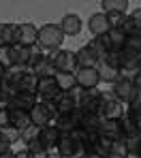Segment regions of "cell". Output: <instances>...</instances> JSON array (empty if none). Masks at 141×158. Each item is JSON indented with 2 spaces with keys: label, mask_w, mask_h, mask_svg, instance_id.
Instances as JSON below:
<instances>
[{
  "label": "cell",
  "mask_w": 141,
  "mask_h": 158,
  "mask_svg": "<svg viewBox=\"0 0 141 158\" xmlns=\"http://www.w3.org/2000/svg\"><path fill=\"white\" fill-rule=\"evenodd\" d=\"M11 101H13V94L0 90V109H11Z\"/></svg>",
  "instance_id": "8d00e7d4"
},
{
  "label": "cell",
  "mask_w": 141,
  "mask_h": 158,
  "mask_svg": "<svg viewBox=\"0 0 141 158\" xmlns=\"http://www.w3.org/2000/svg\"><path fill=\"white\" fill-rule=\"evenodd\" d=\"M2 45H15V24L0 22V47Z\"/></svg>",
  "instance_id": "603a6c76"
},
{
  "label": "cell",
  "mask_w": 141,
  "mask_h": 158,
  "mask_svg": "<svg viewBox=\"0 0 141 158\" xmlns=\"http://www.w3.org/2000/svg\"><path fill=\"white\" fill-rule=\"evenodd\" d=\"M139 158H141V152H139Z\"/></svg>",
  "instance_id": "681fc988"
},
{
  "label": "cell",
  "mask_w": 141,
  "mask_h": 158,
  "mask_svg": "<svg viewBox=\"0 0 141 158\" xmlns=\"http://www.w3.org/2000/svg\"><path fill=\"white\" fill-rule=\"evenodd\" d=\"M15 158H30V152L24 148V150H19V152H15Z\"/></svg>",
  "instance_id": "7bdbcfd3"
},
{
  "label": "cell",
  "mask_w": 141,
  "mask_h": 158,
  "mask_svg": "<svg viewBox=\"0 0 141 158\" xmlns=\"http://www.w3.org/2000/svg\"><path fill=\"white\" fill-rule=\"evenodd\" d=\"M98 135H101V137H107V139H111V141L126 139L120 120H103V124H101V128H98Z\"/></svg>",
  "instance_id": "7c38bea8"
},
{
  "label": "cell",
  "mask_w": 141,
  "mask_h": 158,
  "mask_svg": "<svg viewBox=\"0 0 141 158\" xmlns=\"http://www.w3.org/2000/svg\"><path fill=\"white\" fill-rule=\"evenodd\" d=\"M111 94L120 101V103L128 105V103L137 96V88H135V83H133V77L120 75V79H118L115 83H111Z\"/></svg>",
  "instance_id": "277c9868"
},
{
  "label": "cell",
  "mask_w": 141,
  "mask_h": 158,
  "mask_svg": "<svg viewBox=\"0 0 141 158\" xmlns=\"http://www.w3.org/2000/svg\"><path fill=\"white\" fill-rule=\"evenodd\" d=\"M128 0H103L101 2V13L109 15V13H126L128 11Z\"/></svg>",
  "instance_id": "7402d4cb"
},
{
  "label": "cell",
  "mask_w": 141,
  "mask_h": 158,
  "mask_svg": "<svg viewBox=\"0 0 141 158\" xmlns=\"http://www.w3.org/2000/svg\"><path fill=\"white\" fill-rule=\"evenodd\" d=\"M88 30L92 32V36H103V34H107L111 28H109V22H107V15L105 13H94V15H90V19H88Z\"/></svg>",
  "instance_id": "9a60e30c"
},
{
  "label": "cell",
  "mask_w": 141,
  "mask_h": 158,
  "mask_svg": "<svg viewBox=\"0 0 141 158\" xmlns=\"http://www.w3.org/2000/svg\"><path fill=\"white\" fill-rule=\"evenodd\" d=\"M60 28H62L64 36H77L81 32V28H84V22H81V17L77 13H66L62 17V22H60Z\"/></svg>",
  "instance_id": "5bb4252c"
},
{
  "label": "cell",
  "mask_w": 141,
  "mask_h": 158,
  "mask_svg": "<svg viewBox=\"0 0 141 158\" xmlns=\"http://www.w3.org/2000/svg\"><path fill=\"white\" fill-rule=\"evenodd\" d=\"M54 77H56V81H58V85H60L62 92H73V90L77 88L75 73H56Z\"/></svg>",
  "instance_id": "484cf974"
},
{
  "label": "cell",
  "mask_w": 141,
  "mask_h": 158,
  "mask_svg": "<svg viewBox=\"0 0 141 158\" xmlns=\"http://www.w3.org/2000/svg\"><path fill=\"white\" fill-rule=\"evenodd\" d=\"M60 139H62V132L58 131L54 124L43 126V128H41V132H39V141H41V143H43L47 150H58Z\"/></svg>",
  "instance_id": "4fadbf2b"
},
{
  "label": "cell",
  "mask_w": 141,
  "mask_h": 158,
  "mask_svg": "<svg viewBox=\"0 0 141 158\" xmlns=\"http://www.w3.org/2000/svg\"><path fill=\"white\" fill-rule=\"evenodd\" d=\"M62 135H71L75 128H79V109L73 113H58L52 122Z\"/></svg>",
  "instance_id": "9c48e42d"
},
{
  "label": "cell",
  "mask_w": 141,
  "mask_h": 158,
  "mask_svg": "<svg viewBox=\"0 0 141 158\" xmlns=\"http://www.w3.org/2000/svg\"><path fill=\"white\" fill-rule=\"evenodd\" d=\"M139 131H141V124H139Z\"/></svg>",
  "instance_id": "c3c4849f"
},
{
  "label": "cell",
  "mask_w": 141,
  "mask_h": 158,
  "mask_svg": "<svg viewBox=\"0 0 141 158\" xmlns=\"http://www.w3.org/2000/svg\"><path fill=\"white\" fill-rule=\"evenodd\" d=\"M47 158H64L58 150H49V154H47Z\"/></svg>",
  "instance_id": "ee69618b"
},
{
  "label": "cell",
  "mask_w": 141,
  "mask_h": 158,
  "mask_svg": "<svg viewBox=\"0 0 141 158\" xmlns=\"http://www.w3.org/2000/svg\"><path fill=\"white\" fill-rule=\"evenodd\" d=\"M107 41H109V52L120 53L126 47V34L122 30H109L107 32Z\"/></svg>",
  "instance_id": "44dd1931"
},
{
  "label": "cell",
  "mask_w": 141,
  "mask_h": 158,
  "mask_svg": "<svg viewBox=\"0 0 141 158\" xmlns=\"http://www.w3.org/2000/svg\"><path fill=\"white\" fill-rule=\"evenodd\" d=\"M6 126H11V113H9V109H0V131Z\"/></svg>",
  "instance_id": "f35d334b"
},
{
  "label": "cell",
  "mask_w": 141,
  "mask_h": 158,
  "mask_svg": "<svg viewBox=\"0 0 141 158\" xmlns=\"http://www.w3.org/2000/svg\"><path fill=\"white\" fill-rule=\"evenodd\" d=\"M126 49H133V52L141 53V32H135V34L126 36Z\"/></svg>",
  "instance_id": "e575fe53"
},
{
  "label": "cell",
  "mask_w": 141,
  "mask_h": 158,
  "mask_svg": "<svg viewBox=\"0 0 141 158\" xmlns=\"http://www.w3.org/2000/svg\"><path fill=\"white\" fill-rule=\"evenodd\" d=\"M96 71H98V75H101V81H105V83H115L118 79H120V69L111 64V62H107V60H101L98 62V66H96Z\"/></svg>",
  "instance_id": "e0dca14e"
},
{
  "label": "cell",
  "mask_w": 141,
  "mask_h": 158,
  "mask_svg": "<svg viewBox=\"0 0 141 158\" xmlns=\"http://www.w3.org/2000/svg\"><path fill=\"white\" fill-rule=\"evenodd\" d=\"M15 53H17V64L22 66H28L30 58H32V47H22V45H13Z\"/></svg>",
  "instance_id": "d6a6232c"
},
{
  "label": "cell",
  "mask_w": 141,
  "mask_h": 158,
  "mask_svg": "<svg viewBox=\"0 0 141 158\" xmlns=\"http://www.w3.org/2000/svg\"><path fill=\"white\" fill-rule=\"evenodd\" d=\"M75 56H77V69H96L98 62H101V60L90 52L85 45H84V47H79V49L75 52Z\"/></svg>",
  "instance_id": "ffe728a7"
},
{
  "label": "cell",
  "mask_w": 141,
  "mask_h": 158,
  "mask_svg": "<svg viewBox=\"0 0 141 158\" xmlns=\"http://www.w3.org/2000/svg\"><path fill=\"white\" fill-rule=\"evenodd\" d=\"M111 139H107V137H98V141L92 145V154H96L98 158H107L111 154Z\"/></svg>",
  "instance_id": "4316f807"
},
{
  "label": "cell",
  "mask_w": 141,
  "mask_h": 158,
  "mask_svg": "<svg viewBox=\"0 0 141 158\" xmlns=\"http://www.w3.org/2000/svg\"><path fill=\"white\" fill-rule=\"evenodd\" d=\"M126 115H128L131 120H135L137 126L141 124V92H137V96L126 105Z\"/></svg>",
  "instance_id": "83f0119b"
},
{
  "label": "cell",
  "mask_w": 141,
  "mask_h": 158,
  "mask_svg": "<svg viewBox=\"0 0 141 158\" xmlns=\"http://www.w3.org/2000/svg\"><path fill=\"white\" fill-rule=\"evenodd\" d=\"M0 64L4 69H11V66L17 64V53H15L13 45H2L0 47Z\"/></svg>",
  "instance_id": "cb8c5ba5"
},
{
  "label": "cell",
  "mask_w": 141,
  "mask_h": 158,
  "mask_svg": "<svg viewBox=\"0 0 141 158\" xmlns=\"http://www.w3.org/2000/svg\"><path fill=\"white\" fill-rule=\"evenodd\" d=\"M39 43V28L32 22H19L15 24V45L32 47Z\"/></svg>",
  "instance_id": "5b68a950"
},
{
  "label": "cell",
  "mask_w": 141,
  "mask_h": 158,
  "mask_svg": "<svg viewBox=\"0 0 141 158\" xmlns=\"http://www.w3.org/2000/svg\"><path fill=\"white\" fill-rule=\"evenodd\" d=\"M49 105L56 109V115L58 113H73V111H77V101H75L73 92H60Z\"/></svg>",
  "instance_id": "8fae6325"
},
{
  "label": "cell",
  "mask_w": 141,
  "mask_h": 158,
  "mask_svg": "<svg viewBox=\"0 0 141 158\" xmlns=\"http://www.w3.org/2000/svg\"><path fill=\"white\" fill-rule=\"evenodd\" d=\"M30 152V158H47V154H49V150L41 143V141H34V143H30L28 148H26Z\"/></svg>",
  "instance_id": "4dcf8cb0"
},
{
  "label": "cell",
  "mask_w": 141,
  "mask_h": 158,
  "mask_svg": "<svg viewBox=\"0 0 141 158\" xmlns=\"http://www.w3.org/2000/svg\"><path fill=\"white\" fill-rule=\"evenodd\" d=\"M39 132H41V128L39 126H34V124H30L26 131L22 132V137H19V141L28 148L30 143H34V141H39Z\"/></svg>",
  "instance_id": "f546056e"
},
{
  "label": "cell",
  "mask_w": 141,
  "mask_h": 158,
  "mask_svg": "<svg viewBox=\"0 0 141 158\" xmlns=\"http://www.w3.org/2000/svg\"><path fill=\"white\" fill-rule=\"evenodd\" d=\"M9 113H11V126H15L19 132H24L30 124H32V120H30V111L17 109V107H11Z\"/></svg>",
  "instance_id": "d6986e66"
},
{
  "label": "cell",
  "mask_w": 141,
  "mask_h": 158,
  "mask_svg": "<svg viewBox=\"0 0 141 158\" xmlns=\"http://www.w3.org/2000/svg\"><path fill=\"white\" fill-rule=\"evenodd\" d=\"M36 83H39V77L34 73H26L24 77L19 79L17 88H15V94L17 92H34L36 94Z\"/></svg>",
  "instance_id": "d4e9b609"
},
{
  "label": "cell",
  "mask_w": 141,
  "mask_h": 158,
  "mask_svg": "<svg viewBox=\"0 0 141 158\" xmlns=\"http://www.w3.org/2000/svg\"><path fill=\"white\" fill-rule=\"evenodd\" d=\"M54 118H56V109L49 105V103H43V101H39L36 105L32 107V111H30V120H32V124L39 126V128L52 124Z\"/></svg>",
  "instance_id": "52a82bcc"
},
{
  "label": "cell",
  "mask_w": 141,
  "mask_h": 158,
  "mask_svg": "<svg viewBox=\"0 0 141 158\" xmlns=\"http://www.w3.org/2000/svg\"><path fill=\"white\" fill-rule=\"evenodd\" d=\"M62 41H64V32H62L60 24H43L39 28V45L47 53L60 49Z\"/></svg>",
  "instance_id": "6da1fadb"
},
{
  "label": "cell",
  "mask_w": 141,
  "mask_h": 158,
  "mask_svg": "<svg viewBox=\"0 0 141 158\" xmlns=\"http://www.w3.org/2000/svg\"><path fill=\"white\" fill-rule=\"evenodd\" d=\"M2 135L11 141V145H13V143H17V141H19V137H22V132L17 131L15 126H6V128H2Z\"/></svg>",
  "instance_id": "d590c367"
},
{
  "label": "cell",
  "mask_w": 141,
  "mask_h": 158,
  "mask_svg": "<svg viewBox=\"0 0 141 158\" xmlns=\"http://www.w3.org/2000/svg\"><path fill=\"white\" fill-rule=\"evenodd\" d=\"M107 22L111 30H122V24L126 22V13H109L107 15Z\"/></svg>",
  "instance_id": "836d02e7"
},
{
  "label": "cell",
  "mask_w": 141,
  "mask_h": 158,
  "mask_svg": "<svg viewBox=\"0 0 141 158\" xmlns=\"http://www.w3.org/2000/svg\"><path fill=\"white\" fill-rule=\"evenodd\" d=\"M0 158H15V152H13V150H6V152L0 154Z\"/></svg>",
  "instance_id": "f6af8a7d"
},
{
  "label": "cell",
  "mask_w": 141,
  "mask_h": 158,
  "mask_svg": "<svg viewBox=\"0 0 141 158\" xmlns=\"http://www.w3.org/2000/svg\"><path fill=\"white\" fill-rule=\"evenodd\" d=\"M6 150H11V141L2 135V131H0V154L2 152H6Z\"/></svg>",
  "instance_id": "60d3db41"
},
{
  "label": "cell",
  "mask_w": 141,
  "mask_h": 158,
  "mask_svg": "<svg viewBox=\"0 0 141 158\" xmlns=\"http://www.w3.org/2000/svg\"><path fill=\"white\" fill-rule=\"evenodd\" d=\"M133 83H135V88H137V92H141V69L133 75Z\"/></svg>",
  "instance_id": "b9f144b4"
},
{
  "label": "cell",
  "mask_w": 141,
  "mask_h": 158,
  "mask_svg": "<svg viewBox=\"0 0 141 158\" xmlns=\"http://www.w3.org/2000/svg\"><path fill=\"white\" fill-rule=\"evenodd\" d=\"M75 81H77V88L92 90V88H98L101 75H98L96 69H77L75 71Z\"/></svg>",
  "instance_id": "30bf717a"
},
{
  "label": "cell",
  "mask_w": 141,
  "mask_h": 158,
  "mask_svg": "<svg viewBox=\"0 0 141 158\" xmlns=\"http://www.w3.org/2000/svg\"><path fill=\"white\" fill-rule=\"evenodd\" d=\"M0 90H2V83H0Z\"/></svg>",
  "instance_id": "7dc6e473"
},
{
  "label": "cell",
  "mask_w": 141,
  "mask_h": 158,
  "mask_svg": "<svg viewBox=\"0 0 141 158\" xmlns=\"http://www.w3.org/2000/svg\"><path fill=\"white\" fill-rule=\"evenodd\" d=\"M113 158H128V148H126V141L120 139V141H113L111 143V154Z\"/></svg>",
  "instance_id": "1f68e13d"
},
{
  "label": "cell",
  "mask_w": 141,
  "mask_h": 158,
  "mask_svg": "<svg viewBox=\"0 0 141 158\" xmlns=\"http://www.w3.org/2000/svg\"><path fill=\"white\" fill-rule=\"evenodd\" d=\"M47 58H49V62L54 64V69L58 73H75L77 71V56L71 49H62L60 47L56 52H49Z\"/></svg>",
  "instance_id": "3957f363"
},
{
  "label": "cell",
  "mask_w": 141,
  "mask_h": 158,
  "mask_svg": "<svg viewBox=\"0 0 141 158\" xmlns=\"http://www.w3.org/2000/svg\"><path fill=\"white\" fill-rule=\"evenodd\" d=\"M122 32H124L126 36H131V34H135V32H137V28H135V24H133V19H131L128 15H126V22L122 24Z\"/></svg>",
  "instance_id": "74e56055"
},
{
  "label": "cell",
  "mask_w": 141,
  "mask_h": 158,
  "mask_svg": "<svg viewBox=\"0 0 141 158\" xmlns=\"http://www.w3.org/2000/svg\"><path fill=\"white\" fill-rule=\"evenodd\" d=\"M124 113H126V105L120 103V101L113 96L111 90H109V92H103V96H101V107H98V115H101L103 120H120Z\"/></svg>",
  "instance_id": "7a4b0ae2"
},
{
  "label": "cell",
  "mask_w": 141,
  "mask_h": 158,
  "mask_svg": "<svg viewBox=\"0 0 141 158\" xmlns=\"http://www.w3.org/2000/svg\"><path fill=\"white\" fill-rule=\"evenodd\" d=\"M103 124V118L98 113L92 111H79V128H84L85 132H98Z\"/></svg>",
  "instance_id": "2e32d148"
},
{
  "label": "cell",
  "mask_w": 141,
  "mask_h": 158,
  "mask_svg": "<svg viewBox=\"0 0 141 158\" xmlns=\"http://www.w3.org/2000/svg\"><path fill=\"white\" fill-rule=\"evenodd\" d=\"M85 47H88L90 52L94 53V56H96L98 60H103V58H105V56L109 53V52H107V47H105V43H103V39H101V36H92V39L88 41V45H85Z\"/></svg>",
  "instance_id": "f1b7e54d"
},
{
  "label": "cell",
  "mask_w": 141,
  "mask_h": 158,
  "mask_svg": "<svg viewBox=\"0 0 141 158\" xmlns=\"http://www.w3.org/2000/svg\"><path fill=\"white\" fill-rule=\"evenodd\" d=\"M107 158H113V156H107Z\"/></svg>",
  "instance_id": "f907efd6"
},
{
  "label": "cell",
  "mask_w": 141,
  "mask_h": 158,
  "mask_svg": "<svg viewBox=\"0 0 141 158\" xmlns=\"http://www.w3.org/2000/svg\"><path fill=\"white\" fill-rule=\"evenodd\" d=\"M60 92H62V90H60V85H58L56 77H41L39 83H36V96H39V101H43V103H52Z\"/></svg>",
  "instance_id": "ba28073f"
},
{
  "label": "cell",
  "mask_w": 141,
  "mask_h": 158,
  "mask_svg": "<svg viewBox=\"0 0 141 158\" xmlns=\"http://www.w3.org/2000/svg\"><path fill=\"white\" fill-rule=\"evenodd\" d=\"M36 103H39V96L34 92H17V94H13L11 107H17V109H24V111H32V107Z\"/></svg>",
  "instance_id": "ac0fdd59"
},
{
  "label": "cell",
  "mask_w": 141,
  "mask_h": 158,
  "mask_svg": "<svg viewBox=\"0 0 141 158\" xmlns=\"http://www.w3.org/2000/svg\"><path fill=\"white\" fill-rule=\"evenodd\" d=\"M118 64H120V73L133 77L137 71L141 69V53L133 52V49H122L118 53Z\"/></svg>",
  "instance_id": "8992f818"
},
{
  "label": "cell",
  "mask_w": 141,
  "mask_h": 158,
  "mask_svg": "<svg viewBox=\"0 0 141 158\" xmlns=\"http://www.w3.org/2000/svg\"><path fill=\"white\" fill-rule=\"evenodd\" d=\"M128 17L133 19V24H135V28H137V32H141V9L133 11V13H128Z\"/></svg>",
  "instance_id": "ab89813d"
},
{
  "label": "cell",
  "mask_w": 141,
  "mask_h": 158,
  "mask_svg": "<svg viewBox=\"0 0 141 158\" xmlns=\"http://www.w3.org/2000/svg\"><path fill=\"white\" fill-rule=\"evenodd\" d=\"M4 73H6V69H4V66L0 64V83H2V77H4Z\"/></svg>",
  "instance_id": "bcb514c9"
}]
</instances>
